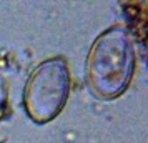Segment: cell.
<instances>
[{
	"label": "cell",
	"mask_w": 148,
	"mask_h": 143,
	"mask_svg": "<svg viewBox=\"0 0 148 143\" xmlns=\"http://www.w3.org/2000/svg\"><path fill=\"white\" fill-rule=\"evenodd\" d=\"M136 68L135 42L125 25H112L93 40L87 55V83L101 100L125 93Z\"/></svg>",
	"instance_id": "6da1fadb"
},
{
	"label": "cell",
	"mask_w": 148,
	"mask_h": 143,
	"mask_svg": "<svg viewBox=\"0 0 148 143\" xmlns=\"http://www.w3.org/2000/svg\"><path fill=\"white\" fill-rule=\"evenodd\" d=\"M10 112V88L5 73L0 68V122L5 120Z\"/></svg>",
	"instance_id": "3957f363"
},
{
	"label": "cell",
	"mask_w": 148,
	"mask_h": 143,
	"mask_svg": "<svg viewBox=\"0 0 148 143\" xmlns=\"http://www.w3.org/2000/svg\"><path fill=\"white\" fill-rule=\"evenodd\" d=\"M72 90V73L65 57L57 55L40 62L23 87V108L37 125L55 120L65 108Z\"/></svg>",
	"instance_id": "7a4b0ae2"
}]
</instances>
